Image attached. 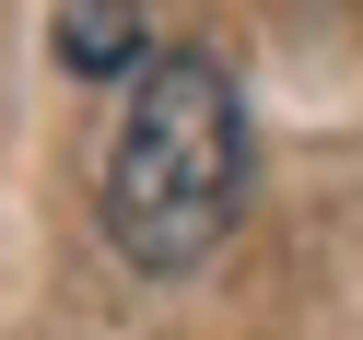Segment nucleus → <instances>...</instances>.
Here are the masks:
<instances>
[{"label":"nucleus","mask_w":363,"mask_h":340,"mask_svg":"<svg viewBox=\"0 0 363 340\" xmlns=\"http://www.w3.org/2000/svg\"><path fill=\"white\" fill-rule=\"evenodd\" d=\"M59 59H71L82 82H106V71L141 82L152 71L141 59V0H59Z\"/></svg>","instance_id":"obj_2"},{"label":"nucleus","mask_w":363,"mask_h":340,"mask_svg":"<svg viewBox=\"0 0 363 340\" xmlns=\"http://www.w3.org/2000/svg\"><path fill=\"white\" fill-rule=\"evenodd\" d=\"M246 212V106L223 82V59L164 48L118 106L106 141V246L129 270H199Z\"/></svg>","instance_id":"obj_1"}]
</instances>
